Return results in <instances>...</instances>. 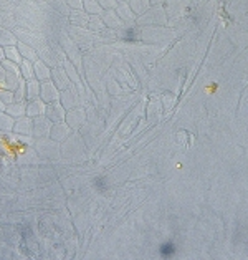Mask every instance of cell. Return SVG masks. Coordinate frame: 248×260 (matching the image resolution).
Returning <instances> with one entry per match:
<instances>
[{
    "label": "cell",
    "instance_id": "cell-14",
    "mask_svg": "<svg viewBox=\"0 0 248 260\" xmlns=\"http://www.w3.org/2000/svg\"><path fill=\"white\" fill-rule=\"evenodd\" d=\"M52 81L55 83V86L58 88L60 91H63V90H66V88L69 86V78H68V75H66V72H65V68L63 67H55V68H52Z\"/></svg>",
    "mask_w": 248,
    "mask_h": 260
},
{
    "label": "cell",
    "instance_id": "cell-45",
    "mask_svg": "<svg viewBox=\"0 0 248 260\" xmlns=\"http://www.w3.org/2000/svg\"><path fill=\"white\" fill-rule=\"evenodd\" d=\"M0 28H2V27H0Z\"/></svg>",
    "mask_w": 248,
    "mask_h": 260
},
{
    "label": "cell",
    "instance_id": "cell-2",
    "mask_svg": "<svg viewBox=\"0 0 248 260\" xmlns=\"http://www.w3.org/2000/svg\"><path fill=\"white\" fill-rule=\"evenodd\" d=\"M56 42L58 45L63 48V52L66 53V58L73 63V65L78 68V72L81 75V80L85 78V70H83V53L80 47L69 39V35L66 34V30H61L58 35H56Z\"/></svg>",
    "mask_w": 248,
    "mask_h": 260
},
{
    "label": "cell",
    "instance_id": "cell-38",
    "mask_svg": "<svg viewBox=\"0 0 248 260\" xmlns=\"http://www.w3.org/2000/svg\"><path fill=\"white\" fill-rule=\"evenodd\" d=\"M69 10H81L83 9V0H65Z\"/></svg>",
    "mask_w": 248,
    "mask_h": 260
},
{
    "label": "cell",
    "instance_id": "cell-33",
    "mask_svg": "<svg viewBox=\"0 0 248 260\" xmlns=\"http://www.w3.org/2000/svg\"><path fill=\"white\" fill-rule=\"evenodd\" d=\"M4 53H5V58L18 63V65H20V61L23 60V58H22V55H20V52H18L17 45H14V47H5V48H4Z\"/></svg>",
    "mask_w": 248,
    "mask_h": 260
},
{
    "label": "cell",
    "instance_id": "cell-28",
    "mask_svg": "<svg viewBox=\"0 0 248 260\" xmlns=\"http://www.w3.org/2000/svg\"><path fill=\"white\" fill-rule=\"evenodd\" d=\"M83 10H85L88 15L103 14V9H101V5L98 4V0H83Z\"/></svg>",
    "mask_w": 248,
    "mask_h": 260
},
{
    "label": "cell",
    "instance_id": "cell-32",
    "mask_svg": "<svg viewBox=\"0 0 248 260\" xmlns=\"http://www.w3.org/2000/svg\"><path fill=\"white\" fill-rule=\"evenodd\" d=\"M88 30H91L93 34H98V31H101L104 27V22L103 18H101V15H90V22H88Z\"/></svg>",
    "mask_w": 248,
    "mask_h": 260
},
{
    "label": "cell",
    "instance_id": "cell-6",
    "mask_svg": "<svg viewBox=\"0 0 248 260\" xmlns=\"http://www.w3.org/2000/svg\"><path fill=\"white\" fill-rule=\"evenodd\" d=\"M88 121V115H86V108L83 106H76L72 108V110L66 111V116H65V123L72 128L75 133H78L85 123Z\"/></svg>",
    "mask_w": 248,
    "mask_h": 260
},
{
    "label": "cell",
    "instance_id": "cell-7",
    "mask_svg": "<svg viewBox=\"0 0 248 260\" xmlns=\"http://www.w3.org/2000/svg\"><path fill=\"white\" fill-rule=\"evenodd\" d=\"M52 121L43 115V116H37L33 118V133L31 136L35 139H43V138H50V131H52Z\"/></svg>",
    "mask_w": 248,
    "mask_h": 260
},
{
    "label": "cell",
    "instance_id": "cell-24",
    "mask_svg": "<svg viewBox=\"0 0 248 260\" xmlns=\"http://www.w3.org/2000/svg\"><path fill=\"white\" fill-rule=\"evenodd\" d=\"M63 68H65V72H66V75H68V78H69V81L72 83H81V75H80V72H78V68H76L72 61H69L68 58L63 61V65H61Z\"/></svg>",
    "mask_w": 248,
    "mask_h": 260
},
{
    "label": "cell",
    "instance_id": "cell-20",
    "mask_svg": "<svg viewBox=\"0 0 248 260\" xmlns=\"http://www.w3.org/2000/svg\"><path fill=\"white\" fill-rule=\"evenodd\" d=\"M5 113L10 115L14 119L25 116V115H27V101H14V103L7 105V108H5Z\"/></svg>",
    "mask_w": 248,
    "mask_h": 260
},
{
    "label": "cell",
    "instance_id": "cell-16",
    "mask_svg": "<svg viewBox=\"0 0 248 260\" xmlns=\"http://www.w3.org/2000/svg\"><path fill=\"white\" fill-rule=\"evenodd\" d=\"M104 86H106V91L110 96H121V94L124 93L123 86L119 85V81L114 78V75L111 73V70L104 75Z\"/></svg>",
    "mask_w": 248,
    "mask_h": 260
},
{
    "label": "cell",
    "instance_id": "cell-27",
    "mask_svg": "<svg viewBox=\"0 0 248 260\" xmlns=\"http://www.w3.org/2000/svg\"><path fill=\"white\" fill-rule=\"evenodd\" d=\"M37 98H40V81L30 80L27 81V100L25 101H31Z\"/></svg>",
    "mask_w": 248,
    "mask_h": 260
},
{
    "label": "cell",
    "instance_id": "cell-19",
    "mask_svg": "<svg viewBox=\"0 0 248 260\" xmlns=\"http://www.w3.org/2000/svg\"><path fill=\"white\" fill-rule=\"evenodd\" d=\"M146 116H148V119L151 123H157V121H161V118H162V105H161V101L159 100H152L149 106H148V110H146Z\"/></svg>",
    "mask_w": 248,
    "mask_h": 260
},
{
    "label": "cell",
    "instance_id": "cell-29",
    "mask_svg": "<svg viewBox=\"0 0 248 260\" xmlns=\"http://www.w3.org/2000/svg\"><path fill=\"white\" fill-rule=\"evenodd\" d=\"M0 27H2V28H10V30L14 28V27H17L14 14H10V12L0 9Z\"/></svg>",
    "mask_w": 248,
    "mask_h": 260
},
{
    "label": "cell",
    "instance_id": "cell-17",
    "mask_svg": "<svg viewBox=\"0 0 248 260\" xmlns=\"http://www.w3.org/2000/svg\"><path fill=\"white\" fill-rule=\"evenodd\" d=\"M45 110H47V103L42 98L27 101V116H30V118L43 116L45 115Z\"/></svg>",
    "mask_w": 248,
    "mask_h": 260
},
{
    "label": "cell",
    "instance_id": "cell-21",
    "mask_svg": "<svg viewBox=\"0 0 248 260\" xmlns=\"http://www.w3.org/2000/svg\"><path fill=\"white\" fill-rule=\"evenodd\" d=\"M18 43L17 35L14 34V30L10 28H0V47H14Z\"/></svg>",
    "mask_w": 248,
    "mask_h": 260
},
{
    "label": "cell",
    "instance_id": "cell-5",
    "mask_svg": "<svg viewBox=\"0 0 248 260\" xmlns=\"http://www.w3.org/2000/svg\"><path fill=\"white\" fill-rule=\"evenodd\" d=\"M66 34L69 35V39L80 47L81 52H90V50L94 48V37H96V34H93L91 30L80 28V27H69L68 25Z\"/></svg>",
    "mask_w": 248,
    "mask_h": 260
},
{
    "label": "cell",
    "instance_id": "cell-26",
    "mask_svg": "<svg viewBox=\"0 0 248 260\" xmlns=\"http://www.w3.org/2000/svg\"><path fill=\"white\" fill-rule=\"evenodd\" d=\"M20 75L25 81L35 80V72H33V63L28 60H22L20 61Z\"/></svg>",
    "mask_w": 248,
    "mask_h": 260
},
{
    "label": "cell",
    "instance_id": "cell-22",
    "mask_svg": "<svg viewBox=\"0 0 248 260\" xmlns=\"http://www.w3.org/2000/svg\"><path fill=\"white\" fill-rule=\"evenodd\" d=\"M42 2H43V5H47L48 9L58 12V14L63 17H68V14L72 12L65 0H42Z\"/></svg>",
    "mask_w": 248,
    "mask_h": 260
},
{
    "label": "cell",
    "instance_id": "cell-13",
    "mask_svg": "<svg viewBox=\"0 0 248 260\" xmlns=\"http://www.w3.org/2000/svg\"><path fill=\"white\" fill-rule=\"evenodd\" d=\"M68 25L69 27H80V28H86L88 22H90V15L86 14L85 10H72L68 14Z\"/></svg>",
    "mask_w": 248,
    "mask_h": 260
},
{
    "label": "cell",
    "instance_id": "cell-10",
    "mask_svg": "<svg viewBox=\"0 0 248 260\" xmlns=\"http://www.w3.org/2000/svg\"><path fill=\"white\" fill-rule=\"evenodd\" d=\"M45 116H47V118H48L52 123H60V121H65L66 110L61 106L60 101H53V103H48V105H47Z\"/></svg>",
    "mask_w": 248,
    "mask_h": 260
},
{
    "label": "cell",
    "instance_id": "cell-36",
    "mask_svg": "<svg viewBox=\"0 0 248 260\" xmlns=\"http://www.w3.org/2000/svg\"><path fill=\"white\" fill-rule=\"evenodd\" d=\"M0 98L5 105H10L15 101V94H14V90H9V88H2L0 90Z\"/></svg>",
    "mask_w": 248,
    "mask_h": 260
},
{
    "label": "cell",
    "instance_id": "cell-12",
    "mask_svg": "<svg viewBox=\"0 0 248 260\" xmlns=\"http://www.w3.org/2000/svg\"><path fill=\"white\" fill-rule=\"evenodd\" d=\"M114 10H116V14L119 15L121 20L124 22L126 27H132V25H136V18H137V15L131 10V7H129V4H128V2H119Z\"/></svg>",
    "mask_w": 248,
    "mask_h": 260
},
{
    "label": "cell",
    "instance_id": "cell-30",
    "mask_svg": "<svg viewBox=\"0 0 248 260\" xmlns=\"http://www.w3.org/2000/svg\"><path fill=\"white\" fill-rule=\"evenodd\" d=\"M15 124V119L5 111H0V131L2 133H12Z\"/></svg>",
    "mask_w": 248,
    "mask_h": 260
},
{
    "label": "cell",
    "instance_id": "cell-15",
    "mask_svg": "<svg viewBox=\"0 0 248 260\" xmlns=\"http://www.w3.org/2000/svg\"><path fill=\"white\" fill-rule=\"evenodd\" d=\"M101 18H103V22H104V27H108V28L121 30V28L126 27L124 22L121 20L119 15L116 14V10H103Z\"/></svg>",
    "mask_w": 248,
    "mask_h": 260
},
{
    "label": "cell",
    "instance_id": "cell-34",
    "mask_svg": "<svg viewBox=\"0 0 248 260\" xmlns=\"http://www.w3.org/2000/svg\"><path fill=\"white\" fill-rule=\"evenodd\" d=\"M14 94H15V101H25L27 100V81L23 78L18 81L17 88L14 90Z\"/></svg>",
    "mask_w": 248,
    "mask_h": 260
},
{
    "label": "cell",
    "instance_id": "cell-23",
    "mask_svg": "<svg viewBox=\"0 0 248 260\" xmlns=\"http://www.w3.org/2000/svg\"><path fill=\"white\" fill-rule=\"evenodd\" d=\"M17 48H18V52H20V55H22V58H23V60H28V61H31V63L38 60V52H37V50H35L33 47H30V45H27V43H23V42L18 40Z\"/></svg>",
    "mask_w": 248,
    "mask_h": 260
},
{
    "label": "cell",
    "instance_id": "cell-44",
    "mask_svg": "<svg viewBox=\"0 0 248 260\" xmlns=\"http://www.w3.org/2000/svg\"><path fill=\"white\" fill-rule=\"evenodd\" d=\"M33 2H42V0H33Z\"/></svg>",
    "mask_w": 248,
    "mask_h": 260
},
{
    "label": "cell",
    "instance_id": "cell-18",
    "mask_svg": "<svg viewBox=\"0 0 248 260\" xmlns=\"http://www.w3.org/2000/svg\"><path fill=\"white\" fill-rule=\"evenodd\" d=\"M33 72H35V80L42 81H47V80H52V68H50L47 63H43L40 58L37 61H33Z\"/></svg>",
    "mask_w": 248,
    "mask_h": 260
},
{
    "label": "cell",
    "instance_id": "cell-3",
    "mask_svg": "<svg viewBox=\"0 0 248 260\" xmlns=\"http://www.w3.org/2000/svg\"><path fill=\"white\" fill-rule=\"evenodd\" d=\"M136 25L139 27H164L167 25V12L164 5H151L144 14L137 15Z\"/></svg>",
    "mask_w": 248,
    "mask_h": 260
},
{
    "label": "cell",
    "instance_id": "cell-43",
    "mask_svg": "<svg viewBox=\"0 0 248 260\" xmlns=\"http://www.w3.org/2000/svg\"><path fill=\"white\" fill-rule=\"evenodd\" d=\"M116 2L119 4V2H129V0H116Z\"/></svg>",
    "mask_w": 248,
    "mask_h": 260
},
{
    "label": "cell",
    "instance_id": "cell-37",
    "mask_svg": "<svg viewBox=\"0 0 248 260\" xmlns=\"http://www.w3.org/2000/svg\"><path fill=\"white\" fill-rule=\"evenodd\" d=\"M98 4L101 5V9L103 10H114L118 5L116 0H98Z\"/></svg>",
    "mask_w": 248,
    "mask_h": 260
},
{
    "label": "cell",
    "instance_id": "cell-1",
    "mask_svg": "<svg viewBox=\"0 0 248 260\" xmlns=\"http://www.w3.org/2000/svg\"><path fill=\"white\" fill-rule=\"evenodd\" d=\"M60 103L65 110H72V108L76 106H83L86 108L88 106V101H86V93H85V83H69V86L66 90L60 91Z\"/></svg>",
    "mask_w": 248,
    "mask_h": 260
},
{
    "label": "cell",
    "instance_id": "cell-9",
    "mask_svg": "<svg viewBox=\"0 0 248 260\" xmlns=\"http://www.w3.org/2000/svg\"><path fill=\"white\" fill-rule=\"evenodd\" d=\"M40 98L45 101L47 105L60 100V90L55 86V83L52 80L42 81V83H40Z\"/></svg>",
    "mask_w": 248,
    "mask_h": 260
},
{
    "label": "cell",
    "instance_id": "cell-8",
    "mask_svg": "<svg viewBox=\"0 0 248 260\" xmlns=\"http://www.w3.org/2000/svg\"><path fill=\"white\" fill-rule=\"evenodd\" d=\"M73 129L65 121L60 123H53L52 124V131H50V139H53L55 143H65L66 139L73 135Z\"/></svg>",
    "mask_w": 248,
    "mask_h": 260
},
{
    "label": "cell",
    "instance_id": "cell-31",
    "mask_svg": "<svg viewBox=\"0 0 248 260\" xmlns=\"http://www.w3.org/2000/svg\"><path fill=\"white\" fill-rule=\"evenodd\" d=\"M128 4H129L131 10L134 12L136 15L144 14V12L151 7V2H149V0H129Z\"/></svg>",
    "mask_w": 248,
    "mask_h": 260
},
{
    "label": "cell",
    "instance_id": "cell-40",
    "mask_svg": "<svg viewBox=\"0 0 248 260\" xmlns=\"http://www.w3.org/2000/svg\"><path fill=\"white\" fill-rule=\"evenodd\" d=\"M149 2H151V5H164L167 0H149Z\"/></svg>",
    "mask_w": 248,
    "mask_h": 260
},
{
    "label": "cell",
    "instance_id": "cell-41",
    "mask_svg": "<svg viewBox=\"0 0 248 260\" xmlns=\"http://www.w3.org/2000/svg\"><path fill=\"white\" fill-rule=\"evenodd\" d=\"M5 108H7V105H5L2 101V98H0V111H5Z\"/></svg>",
    "mask_w": 248,
    "mask_h": 260
},
{
    "label": "cell",
    "instance_id": "cell-25",
    "mask_svg": "<svg viewBox=\"0 0 248 260\" xmlns=\"http://www.w3.org/2000/svg\"><path fill=\"white\" fill-rule=\"evenodd\" d=\"M139 110L141 108H136L134 111L129 113V116L126 118V121L121 124V128L118 129L119 135H128V131H131V126H134V123L137 121V116H139Z\"/></svg>",
    "mask_w": 248,
    "mask_h": 260
},
{
    "label": "cell",
    "instance_id": "cell-35",
    "mask_svg": "<svg viewBox=\"0 0 248 260\" xmlns=\"http://www.w3.org/2000/svg\"><path fill=\"white\" fill-rule=\"evenodd\" d=\"M161 105L164 106L165 113H169V111L174 108V105H175V98L172 96V94L165 93V94H162V101H161Z\"/></svg>",
    "mask_w": 248,
    "mask_h": 260
},
{
    "label": "cell",
    "instance_id": "cell-42",
    "mask_svg": "<svg viewBox=\"0 0 248 260\" xmlns=\"http://www.w3.org/2000/svg\"><path fill=\"white\" fill-rule=\"evenodd\" d=\"M5 58V53H4V48L2 47H0V61H2Z\"/></svg>",
    "mask_w": 248,
    "mask_h": 260
},
{
    "label": "cell",
    "instance_id": "cell-39",
    "mask_svg": "<svg viewBox=\"0 0 248 260\" xmlns=\"http://www.w3.org/2000/svg\"><path fill=\"white\" fill-rule=\"evenodd\" d=\"M174 245H170V244H167V245H164L162 249H161V253L164 257H169V255H174Z\"/></svg>",
    "mask_w": 248,
    "mask_h": 260
},
{
    "label": "cell",
    "instance_id": "cell-11",
    "mask_svg": "<svg viewBox=\"0 0 248 260\" xmlns=\"http://www.w3.org/2000/svg\"><path fill=\"white\" fill-rule=\"evenodd\" d=\"M12 133H14V135H22V136H31V133H33V118H30L27 115L22 118H17Z\"/></svg>",
    "mask_w": 248,
    "mask_h": 260
},
{
    "label": "cell",
    "instance_id": "cell-4",
    "mask_svg": "<svg viewBox=\"0 0 248 260\" xmlns=\"http://www.w3.org/2000/svg\"><path fill=\"white\" fill-rule=\"evenodd\" d=\"M12 30H14V34L17 35L18 40L23 42V43H27V45H30V47H33L37 52H38V50H42L43 47L48 45V39L42 34V31H38V30L20 27V25H18V27H14Z\"/></svg>",
    "mask_w": 248,
    "mask_h": 260
}]
</instances>
